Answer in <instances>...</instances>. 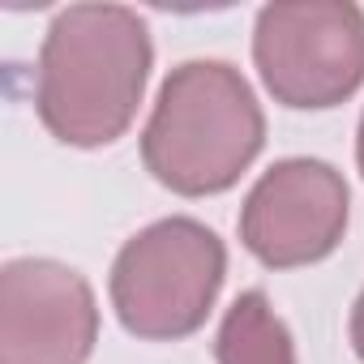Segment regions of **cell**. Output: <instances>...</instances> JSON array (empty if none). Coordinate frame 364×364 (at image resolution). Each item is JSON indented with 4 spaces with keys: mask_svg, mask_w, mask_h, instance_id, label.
I'll return each instance as SVG.
<instances>
[{
    "mask_svg": "<svg viewBox=\"0 0 364 364\" xmlns=\"http://www.w3.org/2000/svg\"><path fill=\"white\" fill-rule=\"evenodd\" d=\"M355 163H360V176H364V116H360V129H355Z\"/></svg>",
    "mask_w": 364,
    "mask_h": 364,
    "instance_id": "cell-9",
    "label": "cell"
},
{
    "mask_svg": "<svg viewBox=\"0 0 364 364\" xmlns=\"http://www.w3.org/2000/svg\"><path fill=\"white\" fill-rule=\"evenodd\" d=\"M351 347H355V355H360V364H364V291H360L355 304H351Z\"/></svg>",
    "mask_w": 364,
    "mask_h": 364,
    "instance_id": "cell-8",
    "label": "cell"
},
{
    "mask_svg": "<svg viewBox=\"0 0 364 364\" xmlns=\"http://www.w3.org/2000/svg\"><path fill=\"white\" fill-rule=\"evenodd\" d=\"M253 65L274 103L338 107L364 86V9L347 0L266 5L253 26Z\"/></svg>",
    "mask_w": 364,
    "mask_h": 364,
    "instance_id": "cell-4",
    "label": "cell"
},
{
    "mask_svg": "<svg viewBox=\"0 0 364 364\" xmlns=\"http://www.w3.org/2000/svg\"><path fill=\"white\" fill-rule=\"evenodd\" d=\"M99 343L90 283L52 257H14L0 270V364H86Z\"/></svg>",
    "mask_w": 364,
    "mask_h": 364,
    "instance_id": "cell-6",
    "label": "cell"
},
{
    "mask_svg": "<svg viewBox=\"0 0 364 364\" xmlns=\"http://www.w3.org/2000/svg\"><path fill=\"white\" fill-rule=\"evenodd\" d=\"M266 146V116L228 60L176 65L154 99L141 133V163L163 189L210 198L232 189Z\"/></svg>",
    "mask_w": 364,
    "mask_h": 364,
    "instance_id": "cell-2",
    "label": "cell"
},
{
    "mask_svg": "<svg viewBox=\"0 0 364 364\" xmlns=\"http://www.w3.org/2000/svg\"><path fill=\"white\" fill-rule=\"evenodd\" d=\"M219 364H296V343L287 321L270 309L266 291H245L223 313L219 338H215Z\"/></svg>",
    "mask_w": 364,
    "mask_h": 364,
    "instance_id": "cell-7",
    "label": "cell"
},
{
    "mask_svg": "<svg viewBox=\"0 0 364 364\" xmlns=\"http://www.w3.org/2000/svg\"><path fill=\"white\" fill-rule=\"evenodd\" d=\"M347 180L326 159H279L240 206V245L266 270H296L343 245Z\"/></svg>",
    "mask_w": 364,
    "mask_h": 364,
    "instance_id": "cell-5",
    "label": "cell"
},
{
    "mask_svg": "<svg viewBox=\"0 0 364 364\" xmlns=\"http://www.w3.org/2000/svg\"><path fill=\"white\" fill-rule=\"evenodd\" d=\"M228 279L223 240L185 215L141 228L112 262V309L133 338L176 343L206 326Z\"/></svg>",
    "mask_w": 364,
    "mask_h": 364,
    "instance_id": "cell-3",
    "label": "cell"
},
{
    "mask_svg": "<svg viewBox=\"0 0 364 364\" xmlns=\"http://www.w3.org/2000/svg\"><path fill=\"white\" fill-rule=\"evenodd\" d=\"M154 65L150 26L124 5H69L39 48L35 112L43 129L77 150L129 133Z\"/></svg>",
    "mask_w": 364,
    "mask_h": 364,
    "instance_id": "cell-1",
    "label": "cell"
}]
</instances>
